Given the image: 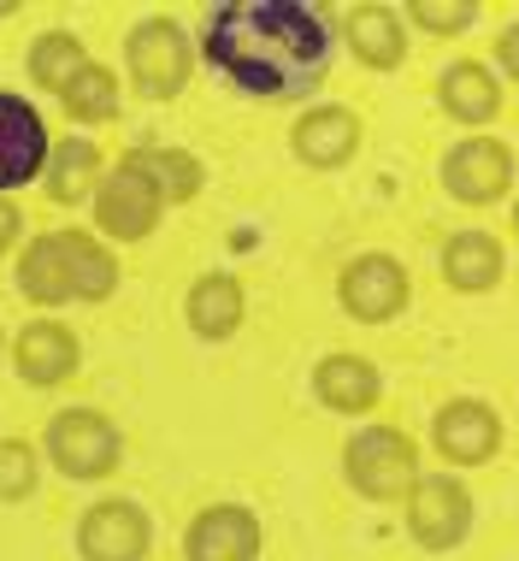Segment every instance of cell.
I'll return each instance as SVG.
<instances>
[{
    "label": "cell",
    "mask_w": 519,
    "mask_h": 561,
    "mask_svg": "<svg viewBox=\"0 0 519 561\" xmlns=\"http://www.w3.org/2000/svg\"><path fill=\"white\" fill-rule=\"evenodd\" d=\"M207 59L242 95H301L331 66V30L301 0H224L207 12Z\"/></svg>",
    "instance_id": "cell-1"
},
{
    "label": "cell",
    "mask_w": 519,
    "mask_h": 561,
    "mask_svg": "<svg viewBox=\"0 0 519 561\" xmlns=\"http://www.w3.org/2000/svg\"><path fill=\"white\" fill-rule=\"evenodd\" d=\"M113 284H118L113 254L83 231L36 237L24 249V266H19V290L30 301H42V308H59V301H101V296H113Z\"/></svg>",
    "instance_id": "cell-2"
},
{
    "label": "cell",
    "mask_w": 519,
    "mask_h": 561,
    "mask_svg": "<svg viewBox=\"0 0 519 561\" xmlns=\"http://www.w3.org/2000/svg\"><path fill=\"white\" fill-rule=\"evenodd\" d=\"M348 484L372 503H390V496L414 491L419 484V449L407 432L395 426H366L348 444Z\"/></svg>",
    "instance_id": "cell-3"
},
{
    "label": "cell",
    "mask_w": 519,
    "mask_h": 561,
    "mask_svg": "<svg viewBox=\"0 0 519 561\" xmlns=\"http://www.w3.org/2000/svg\"><path fill=\"white\" fill-rule=\"evenodd\" d=\"M160 207H165L160 184L142 172V160L130 154V160H118V172H106V178H101L95 225H101L106 237H118V242H142L148 231H154Z\"/></svg>",
    "instance_id": "cell-4"
},
{
    "label": "cell",
    "mask_w": 519,
    "mask_h": 561,
    "mask_svg": "<svg viewBox=\"0 0 519 561\" xmlns=\"http://www.w3.org/2000/svg\"><path fill=\"white\" fill-rule=\"evenodd\" d=\"M48 455L66 479H106L118 467V432L95 408H66L48 426Z\"/></svg>",
    "instance_id": "cell-5"
},
{
    "label": "cell",
    "mask_w": 519,
    "mask_h": 561,
    "mask_svg": "<svg viewBox=\"0 0 519 561\" xmlns=\"http://www.w3.org/2000/svg\"><path fill=\"white\" fill-rule=\"evenodd\" d=\"M125 59H130V78L142 95H154V101H172L183 83H189V42H183V30L172 19H148V24H136L130 30V42H125Z\"/></svg>",
    "instance_id": "cell-6"
},
{
    "label": "cell",
    "mask_w": 519,
    "mask_h": 561,
    "mask_svg": "<svg viewBox=\"0 0 519 561\" xmlns=\"http://www.w3.org/2000/svg\"><path fill=\"white\" fill-rule=\"evenodd\" d=\"M472 526V496L461 479L449 473H419V484L407 491V533L425 550H454Z\"/></svg>",
    "instance_id": "cell-7"
},
{
    "label": "cell",
    "mask_w": 519,
    "mask_h": 561,
    "mask_svg": "<svg viewBox=\"0 0 519 561\" xmlns=\"http://www.w3.org/2000/svg\"><path fill=\"white\" fill-rule=\"evenodd\" d=\"M442 184H449L454 202L491 207L496 195H508V184H514L508 142H496V136H466V142H454L449 160H442Z\"/></svg>",
    "instance_id": "cell-8"
},
{
    "label": "cell",
    "mask_w": 519,
    "mask_h": 561,
    "mask_svg": "<svg viewBox=\"0 0 519 561\" xmlns=\"http://www.w3.org/2000/svg\"><path fill=\"white\" fill-rule=\"evenodd\" d=\"M337 301L355 313V320H366V325L395 320V313H402V301H407L402 261H390V254H360V261H348L343 278H337Z\"/></svg>",
    "instance_id": "cell-9"
},
{
    "label": "cell",
    "mask_w": 519,
    "mask_h": 561,
    "mask_svg": "<svg viewBox=\"0 0 519 561\" xmlns=\"http://www.w3.org/2000/svg\"><path fill=\"white\" fill-rule=\"evenodd\" d=\"M48 165V125L24 95L0 89V190H19Z\"/></svg>",
    "instance_id": "cell-10"
},
{
    "label": "cell",
    "mask_w": 519,
    "mask_h": 561,
    "mask_svg": "<svg viewBox=\"0 0 519 561\" xmlns=\"http://www.w3.org/2000/svg\"><path fill=\"white\" fill-rule=\"evenodd\" d=\"M78 550H83V561H142L148 556V514L125 503V496H106V503L83 514Z\"/></svg>",
    "instance_id": "cell-11"
},
{
    "label": "cell",
    "mask_w": 519,
    "mask_h": 561,
    "mask_svg": "<svg viewBox=\"0 0 519 561\" xmlns=\"http://www.w3.org/2000/svg\"><path fill=\"white\" fill-rule=\"evenodd\" d=\"M183 556L189 561H254L260 556V520L242 503L201 508L183 533Z\"/></svg>",
    "instance_id": "cell-12"
},
{
    "label": "cell",
    "mask_w": 519,
    "mask_h": 561,
    "mask_svg": "<svg viewBox=\"0 0 519 561\" xmlns=\"http://www.w3.org/2000/svg\"><path fill=\"white\" fill-rule=\"evenodd\" d=\"M431 444L442 449V461L478 467V461H491L496 444H501V420H496V408H484V402H449L431 420Z\"/></svg>",
    "instance_id": "cell-13"
},
{
    "label": "cell",
    "mask_w": 519,
    "mask_h": 561,
    "mask_svg": "<svg viewBox=\"0 0 519 561\" xmlns=\"http://www.w3.org/2000/svg\"><path fill=\"white\" fill-rule=\"evenodd\" d=\"M360 148V118L348 107H313L308 118L296 125V160L308 165H343L348 154Z\"/></svg>",
    "instance_id": "cell-14"
},
{
    "label": "cell",
    "mask_w": 519,
    "mask_h": 561,
    "mask_svg": "<svg viewBox=\"0 0 519 561\" xmlns=\"http://www.w3.org/2000/svg\"><path fill=\"white\" fill-rule=\"evenodd\" d=\"M313 390L325 408H337V414H366V408L378 402V367L366 355H325L313 373Z\"/></svg>",
    "instance_id": "cell-15"
},
{
    "label": "cell",
    "mask_w": 519,
    "mask_h": 561,
    "mask_svg": "<svg viewBox=\"0 0 519 561\" xmlns=\"http://www.w3.org/2000/svg\"><path fill=\"white\" fill-rule=\"evenodd\" d=\"M12 355H19V373L30 378V385H59V378L78 373V337H71L66 325H54V320L24 325V337H19Z\"/></svg>",
    "instance_id": "cell-16"
},
{
    "label": "cell",
    "mask_w": 519,
    "mask_h": 561,
    "mask_svg": "<svg viewBox=\"0 0 519 561\" xmlns=\"http://www.w3.org/2000/svg\"><path fill=\"white\" fill-rule=\"evenodd\" d=\"M183 313H189L195 337H231V331L242 325V284L231 278V272H207V278L189 284V301H183Z\"/></svg>",
    "instance_id": "cell-17"
},
{
    "label": "cell",
    "mask_w": 519,
    "mask_h": 561,
    "mask_svg": "<svg viewBox=\"0 0 519 561\" xmlns=\"http://www.w3.org/2000/svg\"><path fill=\"white\" fill-rule=\"evenodd\" d=\"M437 95H442V107H449V118H461V125H491L501 113V83L478 66V59H461V66L442 71Z\"/></svg>",
    "instance_id": "cell-18"
},
{
    "label": "cell",
    "mask_w": 519,
    "mask_h": 561,
    "mask_svg": "<svg viewBox=\"0 0 519 561\" xmlns=\"http://www.w3.org/2000/svg\"><path fill=\"white\" fill-rule=\"evenodd\" d=\"M348 48H355V59H366V66H378V71L402 66V54H407L402 19H395L390 7H355L348 12Z\"/></svg>",
    "instance_id": "cell-19"
},
{
    "label": "cell",
    "mask_w": 519,
    "mask_h": 561,
    "mask_svg": "<svg viewBox=\"0 0 519 561\" xmlns=\"http://www.w3.org/2000/svg\"><path fill=\"white\" fill-rule=\"evenodd\" d=\"M442 278H449L454 290H491L501 278V242L484 237V231L449 237V249H442Z\"/></svg>",
    "instance_id": "cell-20"
},
{
    "label": "cell",
    "mask_w": 519,
    "mask_h": 561,
    "mask_svg": "<svg viewBox=\"0 0 519 561\" xmlns=\"http://www.w3.org/2000/svg\"><path fill=\"white\" fill-rule=\"evenodd\" d=\"M89 66L83 59V42L71 36V30H48V36L30 48V78H36L42 89H54V95H66L71 89V78Z\"/></svg>",
    "instance_id": "cell-21"
},
{
    "label": "cell",
    "mask_w": 519,
    "mask_h": 561,
    "mask_svg": "<svg viewBox=\"0 0 519 561\" xmlns=\"http://www.w3.org/2000/svg\"><path fill=\"white\" fill-rule=\"evenodd\" d=\"M95 172H101V154H95V142H83V136H71V142H59V154L48 165V195L54 202H71L78 207L89 184H95Z\"/></svg>",
    "instance_id": "cell-22"
},
{
    "label": "cell",
    "mask_w": 519,
    "mask_h": 561,
    "mask_svg": "<svg viewBox=\"0 0 519 561\" xmlns=\"http://www.w3.org/2000/svg\"><path fill=\"white\" fill-rule=\"evenodd\" d=\"M136 160H142V172L160 184L165 202H189V195L201 190V160L183 154V148H136Z\"/></svg>",
    "instance_id": "cell-23"
},
{
    "label": "cell",
    "mask_w": 519,
    "mask_h": 561,
    "mask_svg": "<svg viewBox=\"0 0 519 561\" xmlns=\"http://www.w3.org/2000/svg\"><path fill=\"white\" fill-rule=\"evenodd\" d=\"M59 101L71 107V118H83V125H101V118L118 113V83H113V71H106V66H95V59H89V66L78 71V78H71V89H66Z\"/></svg>",
    "instance_id": "cell-24"
},
{
    "label": "cell",
    "mask_w": 519,
    "mask_h": 561,
    "mask_svg": "<svg viewBox=\"0 0 519 561\" xmlns=\"http://www.w3.org/2000/svg\"><path fill=\"white\" fill-rule=\"evenodd\" d=\"M36 491V449L24 444V437H12V444H0V496H30Z\"/></svg>",
    "instance_id": "cell-25"
},
{
    "label": "cell",
    "mask_w": 519,
    "mask_h": 561,
    "mask_svg": "<svg viewBox=\"0 0 519 561\" xmlns=\"http://www.w3.org/2000/svg\"><path fill=\"white\" fill-rule=\"evenodd\" d=\"M472 19H478V7L472 0H449V7H437V0H414V24H425V30H466Z\"/></svg>",
    "instance_id": "cell-26"
},
{
    "label": "cell",
    "mask_w": 519,
    "mask_h": 561,
    "mask_svg": "<svg viewBox=\"0 0 519 561\" xmlns=\"http://www.w3.org/2000/svg\"><path fill=\"white\" fill-rule=\"evenodd\" d=\"M496 59H501V71H508V78L519 83V24L508 30V36L496 42Z\"/></svg>",
    "instance_id": "cell-27"
},
{
    "label": "cell",
    "mask_w": 519,
    "mask_h": 561,
    "mask_svg": "<svg viewBox=\"0 0 519 561\" xmlns=\"http://www.w3.org/2000/svg\"><path fill=\"white\" fill-rule=\"evenodd\" d=\"M12 242H19V207H12V202H0V254H7Z\"/></svg>",
    "instance_id": "cell-28"
},
{
    "label": "cell",
    "mask_w": 519,
    "mask_h": 561,
    "mask_svg": "<svg viewBox=\"0 0 519 561\" xmlns=\"http://www.w3.org/2000/svg\"><path fill=\"white\" fill-rule=\"evenodd\" d=\"M514 231H519V202H514Z\"/></svg>",
    "instance_id": "cell-29"
}]
</instances>
